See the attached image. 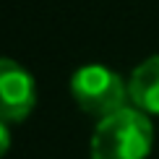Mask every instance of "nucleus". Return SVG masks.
I'll return each instance as SVG.
<instances>
[{
    "label": "nucleus",
    "instance_id": "obj_4",
    "mask_svg": "<svg viewBox=\"0 0 159 159\" xmlns=\"http://www.w3.org/2000/svg\"><path fill=\"white\" fill-rule=\"evenodd\" d=\"M128 97L146 115H159V55L138 63L128 78Z\"/></svg>",
    "mask_w": 159,
    "mask_h": 159
},
{
    "label": "nucleus",
    "instance_id": "obj_1",
    "mask_svg": "<svg viewBox=\"0 0 159 159\" xmlns=\"http://www.w3.org/2000/svg\"><path fill=\"white\" fill-rule=\"evenodd\" d=\"M154 143V128L146 112L123 107L97 123L91 136V159H146Z\"/></svg>",
    "mask_w": 159,
    "mask_h": 159
},
{
    "label": "nucleus",
    "instance_id": "obj_2",
    "mask_svg": "<svg viewBox=\"0 0 159 159\" xmlns=\"http://www.w3.org/2000/svg\"><path fill=\"white\" fill-rule=\"evenodd\" d=\"M70 94H73L76 104L81 107L86 115L102 117L115 115L117 110L128 107V84L107 65L89 63L81 65L73 76H70Z\"/></svg>",
    "mask_w": 159,
    "mask_h": 159
},
{
    "label": "nucleus",
    "instance_id": "obj_3",
    "mask_svg": "<svg viewBox=\"0 0 159 159\" xmlns=\"http://www.w3.org/2000/svg\"><path fill=\"white\" fill-rule=\"evenodd\" d=\"M37 107V81L21 63L0 57V120L24 123Z\"/></svg>",
    "mask_w": 159,
    "mask_h": 159
},
{
    "label": "nucleus",
    "instance_id": "obj_5",
    "mask_svg": "<svg viewBox=\"0 0 159 159\" xmlns=\"http://www.w3.org/2000/svg\"><path fill=\"white\" fill-rule=\"evenodd\" d=\"M8 149H11V133H8V125L0 120V159L8 154Z\"/></svg>",
    "mask_w": 159,
    "mask_h": 159
}]
</instances>
